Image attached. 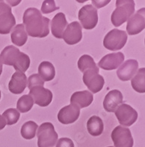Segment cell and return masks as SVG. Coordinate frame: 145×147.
Returning <instances> with one entry per match:
<instances>
[{
	"label": "cell",
	"instance_id": "30bf717a",
	"mask_svg": "<svg viewBox=\"0 0 145 147\" xmlns=\"http://www.w3.org/2000/svg\"><path fill=\"white\" fill-rule=\"evenodd\" d=\"M83 80L86 87L94 94H97L102 90L105 84L102 76L94 70H87L83 73Z\"/></svg>",
	"mask_w": 145,
	"mask_h": 147
},
{
	"label": "cell",
	"instance_id": "836d02e7",
	"mask_svg": "<svg viewBox=\"0 0 145 147\" xmlns=\"http://www.w3.org/2000/svg\"><path fill=\"white\" fill-rule=\"evenodd\" d=\"M0 99H1V91H0Z\"/></svg>",
	"mask_w": 145,
	"mask_h": 147
},
{
	"label": "cell",
	"instance_id": "ffe728a7",
	"mask_svg": "<svg viewBox=\"0 0 145 147\" xmlns=\"http://www.w3.org/2000/svg\"><path fill=\"white\" fill-rule=\"evenodd\" d=\"M94 99L93 94L88 90L75 92L71 96L70 102L72 105L77 106L79 108L89 107Z\"/></svg>",
	"mask_w": 145,
	"mask_h": 147
},
{
	"label": "cell",
	"instance_id": "f546056e",
	"mask_svg": "<svg viewBox=\"0 0 145 147\" xmlns=\"http://www.w3.org/2000/svg\"><path fill=\"white\" fill-rule=\"evenodd\" d=\"M59 7L55 5L54 0H45L43 1L41 6V12L43 14L50 13L52 12L58 10Z\"/></svg>",
	"mask_w": 145,
	"mask_h": 147
},
{
	"label": "cell",
	"instance_id": "cb8c5ba5",
	"mask_svg": "<svg viewBox=\"0 0 145 147\" xmlns=\"http://www.w3.org/2000/svg\"><path fill=\"white\" fill-rule=\"evenodd\" d=\"M132 87L138 93L145 92V69L142 68L138 69V71L131 80Z\"/></svg>",
	"mask_w": 145,
	"mask_h": 147
},
{
	"label": "cell",
	"instance_id": "d6986e66",
	"mask_svg": "<svg viewBox=\"0 0 145 147\" xmlns=\"http://www.w3.org/2000/svg\"><path fill=\"white\" fill-rule=\"evenodd\" d=\"M68 25L66 16L63 13H59L54 16L51 23V30L53 36L60 39L63 37L65 28Z\"/></svg>",
	"mask_w": 145,
	"mask_h": 147
},
{
	"label": "cell",
	"instance_id": "603a6c76",
	"mask_svg": "<svg viewBox=\"0 0 145 147\" xmlns=\"http://www.w3.org/2000/svg\"><path fill=\"white\" fill-rule=\"evenodd\" d=\"M39 75L43 81H51L55 78V67L50 62L43 61L39 66Z\"/></svg>",
	"mask_w": 145,
	"mask_h": 147
},
{
	"label": "cell",
	"instance_id": "8fae6325",
	"mask_svg": "<svg viewBox=\"0 0 145 147\" xmlns=\"http://www.w3.org/2000/svg\"><path fill=\"white\" fill-rule=\"evenodd\" d=\"M145 27V9L138 10L133 14L127 20L126 30L129 35H136L140 33Z\"/></svg>",
	"mask_w": 145,
	"mask_h": 147
},
{
	"label": "cell",
	"instance_id": "3957f363",
	"mask_svg": "<svg viewBox=\"0 0 145 147\" xmlns=\"http://www.w3.org/2000/svg\"><path fill=\"white\" fill-rule=\"evenodd\" d=\"M117 8L111 15V22L115 27H120L135 12V2L133 0H117Z\"/></svg>",
	"mask_w": 145,
	"mask_h": 147
},
{
	"label": "cell",
	"instance_id": "f1b7e54d",
	"mask_svg": "<svg viewBox=\"0 0 145 147\" xmlns=\"http://www.w3.org/2000/svg\"><path fill=\"white\" fill-rule=\"evenodd\" d=\"M43 85H44V81L41 78V77L38 74H32L27 79V87L30 90L33 88L36 87V86L43 87Z\"/></svg>",
	"mask_w": 145,
	"mask_h": 147
},
{
	"label": "cell",
	"instance_id": "4316f807",
	"mask_svg": "<svg viewBox=\"0 0 145 147\" xmlns=\"http://www.w3.org/2000/svg\"><path fill=\"white\" fill-rule=\"evenodd\" d=\"M33 100L29 95H24L19 98L17 102L16 107L19 112L27 113L32 109L33 106Z\"/></svg>",
	"mask_w": 145,
	"mask_h": 147
},
{
	"label": "cell",
	"instance_id": "7a4b0ae2",
	"mask_svg": "<svg viewBox=\"0 0 145 147\" xmlns=\"http://www.w3.org/2000/svg\"><path fill=\"white\" fill-rule=\"evenodd\" d=\"M0 60L2 64L12 65L16 71L24 73L30 65L29 56L19 51L14 46H7L2 50L0 55Z\"/></svg>",
	"mask_w": 145,
	"mask_h": 147
},
{
	"label": "cell",
	"instance_id": "7c38bea8",
	"mask_svg": "<svg viewBox=\"0 0 145 147\" xmlns=\"http://www.w3.org/2000/svg\"><path fill=\"white\" fill-rule=\"evenodd\" d=\"M33 102L41 107H47L52 100V93L42 86H36L30 89L29 94Z\"/></svg>",
	"mask_w": 145,
	"mask_h": 147
},
{
	"label": "cell",
	"instance_id": "6da1fadb",
	"mask_svg": "<svg viewBox=\"0 0 145 147\" xmlns=\"http://www.w3.org/2000/svg\"><path fill=\"white\" fill-rule=\"evenodd\" d=\"M48 18L43 16L39 10L30 7L25 10L23 22L27 35L33 38H45L49 33Z\"/></svg>",
	"mask_w": 145,
	"mask_h": 147
},
{
	"label": "cell",
	"instance_id": "8992f818",
	"mask_svg": "<svg viewBox=\"0 0 145 147\" xmlns=\"http://www.w3.org/2000/svg\"><path fill=\"white\" fill-rule=\"evenodd\" d=\"M78 18L84 29H94L98 22L97 10L92 5H85L79 11Z\"/></svg>",
	"mask_w": 145,
	"mask_h": 147
},
{
	"label": "cell",
	"instance_id": "44dd1931",
	"mask_svg": "<svg viewBox=\"0 0 145 147\" xmlns=\"http://www.w3.org/2000/svg\"><path fill=\"white\" fill-rule=\"evenodd\" d=\"M27 40V34L24 24H19L14 27L11 32V40L13 44L18 47H22L24 44H26Z\"/></svg>",
	"mask_w": 145,
	"mask_h": 147
},
{
	"label": "cell",
	"instance_id": "e575fe53",
	"mask_svg": "<svg viewBox=\"0 0 145 147\" xmlns=\"http://www.w3.org/2000/svg\"><path fill=\"white\" fill-rule=\"evenodd\" d=\"M108 147H113V146H108Z\"/></svg>",
	"mask_w": 145,
	"mask_h": 147
},
{
	"label": "cell",
	"instance_id": "e0dca14e",
	"mask_svg": "<svg viewBox=\"0 0 145 147\" xmlns=\"http://www.w3.org/2000/svg\"><path fill=\"white\" fill-rule=\"evenodd\" d=\"M123 102V96L119 90H112L107 94L103 101L104 109L107 112H115Z\"/></svg>",
	"mask_w": 145,
	"mask_h": 147
},
{
	"label": "cell",
	"instance_id": "2e32d148",
	"mask_svg": "<svg viewBox=\"0 0 145 147\" xmlns=\"http://www.w3.org/2000/svg\"><path fill=\"white\" fill-rule=\"evenodd\" d=\"M138 68V63L136 60H127L117 69V74L120 80L128 81L135 76Z\"/></svg>",
	"mask_w": 145,
	"mask_h": 147
},
{
	"label": "cell",
	"instance_id": "4dcf8cb0",
	"mask_svg": "<svg viewBox=\"0 0 145 147\" xmlns=\"http://www.w3.org/2000/svg\"><path fill=\"white\" fill-rule=\"evenodd\" d=\"M55 145H56V147H75L73 141L67 138H60Z\"/></svg>",
	"mask_w": 145,
	"mask_h": 147
},
{
	"label": "cell",
	"instance_id": "83f0119b",
	"mask_svg": "<svg viewBox=\"0 0 145 147\" xmlns=\"http://www.w3.org/2000/svg\"><path fill=\"white\" fill-rule=\"evenodd\" d=\"M2 117L5 119L6 121V124L7 125H13L17 123L19 118H20V113L16 109L10 108L7 109L3 113Z\"/></svg>",
	"mask_w": 145,
	"mask_h": 147
},
{
	"label": "cell",
	"instance_id": "52a82bcc",
	"mask_svg": "<svg viewBox=\"0 0 145 147\" xmlns=\"http://www.w3.org/2000/svg\"><path fill=\"white\" fill-rule=\"evenodd\" d=\"M16 25V18L11 7L4 1H0V34H8Z\"/></svg>",
	"mask_w": 145,
	"mask_h": 147
},
{
	"label": "cell",
	"instance_id": "9a60e30c",
	"mask_svg": "<svg viewBox=\"0 0 145 147\" xmlns=\"http://www.w3.org/2000/svg\"><path fill=\"white\" fill-rule=\"evenodd\" d=\"M124 60L125 56L122 52L108 54L100 60L98 65L104 70H113L117 69L124 62Z\"/></svg>",
	"mask_w": 145,
	"mask_h": 147
},
{
	"label": "cell",
	"instance_id": "4fadbf2b",
	"mask_svg": "<svg viewBox=\"0 0 145 147\" xmlns=\"http://www.w3.org/2000/svg\"><path fill=\"white\" fill-rule=\"evenodd\" d=\"M62 38L68 45H74L79 43L83 38L82 27L80 23L74 22L68 24Z\"/></svg>",
	"mask_w": 145,
	"mask_h": 147
},
{
	"label": "cell",
	"instance_id": "d6a6232c",
	"mask_svg": "<svg viewBox=\"0 0 145 147\" xmlns=\"http://www.w3.org/2000/svg\"><path fill=\"white\" fill-rule=\"evenodd\" d=\"M2 61H1V60H0V76H1V74H2Z\"/></svg>",
	"mask_w": 145,
	"mask_h": 147
},
{
	"label": "cell",
	"instance_id": "5bb4252c",
	"mask_svg": "<svg viewBox=\"0 0 145 147\" xmlns=\"http://www.w3.org/2000/svg\"><path fill=\"white\" fill-rule=\"evenodd\" d=\"M80 109L75 105H69L60 109L58 114V119L61 124H70L78 119Z\"/></svg>",
	"mask_w": 145,
	"mask_h": 147
},
{
	"label": "cell",
	"instance_id": "484cf974",
	"mask_svg": "<svg viewBox=\"0 0 145 147\" xmlns=\"http://www.w3.org/2000/svg\"><path fill=\"white\" fill-rule=\"evenodd\" d=\"M38 127L39 126L35 122L32 121L26 122L22 125L21 129V135L24 138L27 140L33 139L35 136Z\"/></svg>",
	"mask_w": 145,
	"mask_h": 147
},
{
	"label": "cell",
	"instance_id": "d4e9b609",
	"mask_svg": "<svg viewBox=\"0 0 145 147\" xmlns=\"http://www.w3.org/2000/svg\"><path fill=\"white\" fill-rule=\"evenodd\" d=\"M77 65L80 71L83 73L87 70H94L98 73L100 71L99 68L94 63V59L89 55H84L81 56L78 60Z\"/></svg>",
	"mask_w": 145,
	"mask_h": 147
},
{
	"label": "cell",
	"instance_id": "277c9868",
	"mask_svg": "<svg viewBox=\"0 0 145 147\" xmlns=\"http://www.w3.org/2000/svg\"><path fill=\"white\" fill-rule=\"evenodd\" d=\"M37 137L39 147L54 146L58 138V136L55 132L53 124L50 122L43 123L39 127V130L37 132Z\"/></svg>",
	"mask_w": 145,
	"mask_h": 147
},
{
	"label": "cell",
	"instance_id": "ba28073f",
	"mask_svg": "<svg viewBox=\"0 0 145 147\" xmlns=\"http://www.w3.org/2000/svg\"><path fill=\"white\" fill-rule=\"evenodd\" d=\"M111 138L115 147H133V138L128 128L118 127H115L111 133Z\"/></svg>",
	"mask_w": 145,
	"mask_h": 147
},
{
	"label": "cell",
	"instance_id": "1f68e13d",
	"mask_svg": "<svg viewBox=\"0 0 145 147\" xmlns=\"http://www.w3.org/2000/svg\"><path fill=\"white\" fill-rule=\"evenodd\" d=\"M6 126V121H5V119L2 117V115H0V130H2V129L5 128Z\"/></svg>",
	"mask_w": 145,
	"mask_h": 147
},
{
	"label": "cell",
	"instance_id": "5b68a950",
	"mask_svg": "<svg viewBox=\"0 0 145 147\" xmlns=\"http://www.w3.org/2000/svg\"><path fill=\"white\" fill-rule=\"evenodd\" d=\"M127 40V35L125 31L113 29L105 36L103 45L108 50H120L125 47Z\"/></svg>",
	"mask_w": 145,
	"mask_h": 147
},
{
	"label": "cell",
	"instance_id": "9c48e42d",
	"mask_svg": "<svg viewBox=\"0 0 145 147\" xmlns=\"http://www.w3.org/2000/svg\"><path fill=\"white\" fill-rule=\"evenodd\" d=\"M116 117L121 125L130 127L138 119V113L131 106L127 104H122L115 111Z\"/></svg>",
	"mask_w": 145,
	"mask_h": 147
},
{
	"label": "cell",
	"instance_id": "ac0fdd59",
	"mask_svg": "<svg viewBox=\"0 0 145 147\" xmlns=\"http://www.w3.org/2000/svg\"><path fill=\"white\" fill-rule=\"evenodd\" d=\"M27 79L24 73L16 71L13 74L8 85V88L14 94H20L27 87Z\"/></svg>",
	"mask_w": 145,
	"mask_h": 147
},
{
	"label": "cell",
	"instance_id": "7402d4cb",
	"mask_svg": "<svg viewBox=\"0 0 145 147\" xmlns=\"http://www.w3.org/2000/svg\"><path fill=\"white\" fill-rule=\"evenodd\" d=\"M87 129L91 136L95 137L100 136L103 132V121L99 116L93 115L87 121Z\"/></svg>",
	"mask_w": 145,
	"mask_h": 147
}]
</instances>
